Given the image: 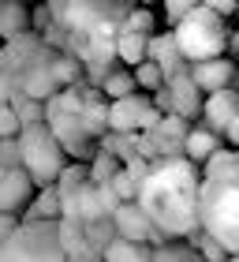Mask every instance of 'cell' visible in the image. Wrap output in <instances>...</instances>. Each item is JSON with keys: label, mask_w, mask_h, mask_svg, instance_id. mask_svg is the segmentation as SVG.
I'll return each instance as SVG.
<instances>
[{"label": "cell", "mask_w": 239, "mask_h": 262, "mask_svg": "<svg viewBox=\"0 0 239 262\" xmlns=\"http://www.w3.org/2000/svg\"><path fill=\"white\" fill-rule=\"evenodd\" d=\"M228 53L239 60V30H232V34H228Z\"/></svg>", "instance_id": "obj_35"}, {"label": "cell", "mask_w": 239, "mask_h": 262, "mask_svg": "<svg viewBox=\"0 0 239 262\" xmlns=\"http://www.w3.org/2000/svg\"><path fill=\"white\" fill-rule=\"evenodd\" d=\"M0 165H22V146H19V135H8L0 139Z\"/></svg>", "instance_id": "obj_28"}, {"label": "cell", "mask_w": 239, "mask_h": 262, "mask_svg": "<svg viewBox=\"0 0 239 262\" xmlns=\"http://www.w3.org/2000/svg\"><path fill=\"white\" fill-rule=\"evenodd\" d=\"M19 146H22V169L34 176V184L38 187H49L60 180V172H64V165L71 154L64 150V142L56 139V131L49 124H27L19 131Z\"/></svg>", "instance_id": "obj_6"}, {"label": "cell", "mask_w": 239, "mask_h": 262, "mask_svg": "<svg viewBox=\"0 0 239 262\" xmlns=\"http://www.w3.org/2000/svg\"><path fill=\"white\" fill-rule=\"evenodd\" d=\"M138 206L150 213L164 240L202 229V165L187 154L157 158L138 184Z\"/></svg>", "instance_id": "obj_2"}, {"label": "cell", "mask_w": 239, "mask_h": 262, "mask_svg": "<svg viewBox=\"0 0 239 262\" xmlns=\"http://www.w3.org/2000/svg\"><path fill=\"white\" fill-rule=\"evenodd\" d=\"M56 56L60 49H53V45H38L34 49V56L27 60V68H22L19 75V94H30V98H49V94L60 90V79H56Z\"/></svg>", "instance_id": "obj_8"}, {"label": "cell", "mask_w": 239, "mask_h": 262, "mask_svg": "<svg viewBox=\"0 0 239 262\" xmlns=\"http://www.w3.org/2000/svg\"><path fill=\"white\" fill-rule=\"evenodd\" d=\"M30 30V4L22 0H0V38H15V34Z\"/></svg>", "instance_id": "obj_19"}, {"label": "cell", "mask_w": 239, "mask_h": 262, "mask_svg": "<svg viewBox=\"0 0 239 262\" xmlns=\"http://www.w3.org/2000/svg\"><path fill=\"white\" fill-rule=\"evenodd\" d=\"M34 176L22 169V165H11V169H4V176H0V210H11V213H22L34 202Z\"/></svg>", "instance_id": "obj_10"}, {"label": "cell", "mask_w": 239, "mask_h": 262, "mask_svg": "<svg viewBox=\"0 0 239 262\" xmlns=\"http://www.w3.org/2000/svg\"><path fill=\"white\" fill-rule=\"evenodd\" d=\"M161 4H164V19H169V27H176V23L183 19L190 8L202 4V0H161Z\"/></svg>", "instance_id": "obj_29"}, {"label": "cell", "mask_w": 239, "mask_h": 262, "mask_svg": "<svg viewBox=\"0 0 239 262\" xmlns=\"http://www.w3.org/2000/svg\"><path fill=\"white\" fill-rule=\"evenodd\" d=\"M235 116H239V90H235V86H224V90L206 94V105H202V120H206L213 131H221V135H224V127H228Z\"/></svg>", "instance_id": "obj_14"}, {"label": "cell", "mask_w": 239, "mask_h": 262, "mask_svg": "<svg viewBox=\"0 0 239 262\" xmlns=\"http://www.w3.org/2000/svg\"><path fill=\"white\" fill-rule=\"evenodd\" d=\"M90 180V161H67L64 165V172H60V180H56V191H60V199L64 195H71V191H79L82 184Z\"/></svg>", "instance_id": "obj_21"}, {"label": "cell", "mask_w": 239, "mask_h": 262, "mask_svg": "<svg viewBox=\"0 0 239 262\" xmlns=\"http://www.w3.org/2000/svg\"><path fill=\"white\" fill-rule=\"evenodd\" d=\"M161 116L164 113L146 98V94H138V90L109 101V124L116 131H153Z\"/></svg>", "instance_id": "obj_7"}, {"label": "cell", "mask_w": 239, "mask_h": 262, "mask_svg": "<svg viewBox=\"0 0 239 262\" xmlns=\"http://www.w3.org/2000/svg\"><path fill=\"white\" fill-rule=\"evenodd\" d=\"M150 135H153V142H157L161 158H172V154H183V150H187L190 120H187V116H179V113H164Z\"/></svg>", "instance_id": "obj_13"}, {"label": "cell", "mask_w": 239, "mask_h": 262, "mask_svg": "<svg viewBox=\"0 0 239 262\" xmlns=\"http://www.w3.org/2000/svg\"><path fill=\"white\" fill-rule=\"evenodd\" d=\"M119 169H124V161H119L112 150H101V146H98V154L90 158V180H93V184L112 180V176H116Z\"/></svg>", "instance_id": "obj_22"}, {"label": "cell", "mask_w": 239, "mask_h": 262, "mask_svg": "<svg viewBox=\"0 0 239 262\" xmlns=\"http://www.w3.org/2000/svg\"><path fill=\"white\" fill-rule=\"evenodd\" d=\"M11 105H15L19 124H22V127H27V124H41V120H45V101H41V98H30V94H15V98H11Z\"/></svg>", "instance_id": "obj_24"}, {"label": "cell", "mask_w": 239, "mask_h": 262, "mask_svg": "<svg viewBox=\"0 0 239 262\" xmlns=\"http://www.w3.org/2000/svg\"><path fill=\"white\" fill-rule=\"evenodd\" d=\"M60 262L67 258L60 240V217H22L19 229L0 240V262Z\"/></svg>", "instance_id": "obj_4"}, {"label": "cell", "mask_w": 239, "mask_h": 262, "mask_svg": "<svg viewBox=\"0 0 239 262\" xmlns=\"http://www.w3.org/2000/svg\"><path fill=\"white\" fill-rule=\"evenodd\" d=\"M19 221H22V213H11V210H0V240L4 236H11L19 229Z\"/></svg>", "instance_id": "obj_32"}, {"label": "cell", "mask_w": 239, "mask_h": 262, "mask_svg": "<svg viewBox=\"0 0 239 262\" xmlns=\"http://www.w3.org/2000/svg\"><path fill=\"white\" fill-rule=\"evenodd\" d=\"M53 23L41 30L45 45L75 53L86 64V82L101 86L116 68V38L127 27L135 0H49Z\"/></svg>", "instance_id": "obj_1"}, {"label": "cell", "mask_w": 239, "mask_h": 262, "mask_svg": "<svg viewBox=\"0 0 239 262\" xmlns=\"http://www.w3.org/2000/svg\"><path fill=\"white\" fill-rule=\"evenodd\" d=\"M22 4H34V0H22Z\"/></svg>", "instance_id": "obj_39"}, {"label": "cell", "mask_w": 239, "mask_h": 262, "mask_svg": "<svg viewBox=\"0 0 239 262\" xmlns=\"http://www.w3.org/2000/svg\"><path fill=\"white\" fill-rule=\"evenodd\" d=\"M135 79H138V90H157V86H164V71H161V64L157 60H142V64H135Z\"/></svg>", "instance_id": "obj_25"}, {"label": "cell", "mask_w": 239, "mask_h": 262, "mask_svg": "<svg viewBox=\"0 0 239 262\" xmlns=\"http://www.w3.org/2000/svg\"><path fill=\"white\" fill-rule=\"evenodd\" d=\"M0 71H4V45H0Z\"/></svg>", "instance_id": "obj_36"}, {"label": "cell", "mask_w": 239, "mask_h": 262, "mask_svg": "<svg viewBox=\"0 0 239 262\" xmlns=\"http://www.w3.org/2000/svg\"><path fill=\"white\" fill-rule=\"evenodd\" d=\"M105 262H153V244L146 240H127V236H112L105 247Z\"/></svg>", "instance_id": "obj_17"}, {"label": "cell", "mask_w": 239, "mask_h": 262, "mask_svg": "<svg viewBox=\"0 0 239 262\" xmlns=\"http://www.w3.org/2000/svg\"><path fill=\"white\" fill-rule=\"evenodd\" d=\"M150 60H157L161 71H164V82L183 75V71H190V60L183 56V49H179L176 41V30L169 34H150Z\"/></svg>", "instance_id": "obj_12"}, {"label": "cell", "mask_w": 239, "mask_h": 262, "mask_svg": "<svg viewBox=\"0 0 239 262\" xmlns=\"http://www.w3.org/2000/svg\"><path fill=\"white\" fill-rule=\"evenodd\" d=\"M153 23H157V19H153V11L146 4H135V8H131V15H127V27L131 30H142V34H153Z\"/></svg>", "instance_id": "obj_27"}, {"label": "cell", "mask_w": 239, "mask_h": 262, "mask_svg": "<svg viewBox=\"0 0 239 262\" xmlns=\"http://www.w3.org/2000/svg\"><path fill=\"white\" fill-rule=\"evenodd\" d=\"M116 56H119V64H127V68L142 64L150 56V34L124 27V30H119V38H116Z\"/></svg>", "instance_id": "obj_18"}, {"label": "cell", "mask_w": 239, "mask_h": 262, "mask_svg": "<svg viewBox=\"0 0 239 262\" xmlns=\"http://www.w3.org/2000/svg\"><path fill=\"white\" fill-rule=\"evenodd\" d=\"M202 4H209L213 11H221V15L228 19V15H235V4H239V0H202Z\"/></svg>", "instance_id": "obj_33"}, {"label": "cell", "mask_w": 239, "mask_h": 262, "mask_svg": "<svg viewBox=\"0 0 239 262\" xmlns=\"http://www.w3.org/2000/svg\"><path fill=\"white\" fill-rule=\"evenodd\" d=\"M112 221H116V232L127 236V240H146V244H161L164 240V236L157 232V225L150 221V213L138 206V199L119 202L116 213H112Z\"/></svg>", "instance_id": "obj_9"}, {"label": "cell", "mask_w": 239, "mask_h": 262, "mask_svg": "<svg viewBox=\"0 0 239 262\" xmlns=\"http://www.w3.org/2000/svg\"><path fill=\"white\" fill-rule=\"evenodd\" d=\"M112 187L119 191V199H124V202H127V199H138V184L131 180V172H127V169H119V172L112 176Z\"/></svg>", "instance_id": "obj_30"}, {"label": "cell", "mask_w": 239, "mask_h": 262, "mask_svg": "<svg viewBox=\"0 0 239 262\" xmlns=\"http://www.w3.org/2000/svg\"><path fill=\"white\" fill-rule=\"evenodd\" d=\"M224 139H228V142H232V146L239 150V116H235V120H232L228 127H224Z\"/></svg>", "instance_id": "obj_34"}, {"label": "cell", "mask_w": 239, "mask_h": 262, "mask_svg": "<svg viewBox=\"0 0 239 262\" xmlns=\"http://www.w3.org/2000/svg\"><path fill=\"white\" fill-rule=\"evenodd\" d=\"M4 169H8V165H0V176H4Z\"/></svg>", "instance_id": "obj_37"}, {"label": "cell", "mask_w": 239, "mask_h": 262, "mask_svg": "<svg viewBox=\"0 0 239 262\" xmlns=\"http://www.w3.org/2000/svg\"><path fill=\"white\" fill-rule=\"evenodd\" d=\"M101 90H105V98H124V94H135L138 90V79H135V71H119V68H112L109 75H105V82H101Z\"/></svg>", "instance_id": "obj_23"}, {"label": "cell", "mask_w": 239, "mask_h": 262, "mask_svg": "<svg viewBox=\"0 0 239 262\" xmlns=\"http://www.w3.org/2000/svg\"><path fill=\"white\" fill-rule=\"evenodd\" d=\"M138 154H142V158H150V161L161 158V150H157V142H153L150 131H138Z\"/></svg>", "instance_id": "obj_31"}, {"label": "cell", "mask_w": 239, "mask_h": 262, "mask_svg": "<svg viewBox=\"0 0 239 262\" xmlns=\"http://www.w3.org/2000/svg\"><path fill=\"white\" fill-rule=\"evenodd\" d=\"M235 19H239V4H235Z\"/></svg>", "instance_id": "obj_38"}, {"label": "cell", "mask_w": 239, "mask_h": 262, "mask_svg": "<svg viewBox=\"0 0 239 262\" xmlns=\"http://www.w3.org/2000/svg\"><path fill=\"white\" fill-rule=\"evenodd\" d=\"M22 124H19V113H15V105H11L8 98H0V139H8V135H19Z\"/></svg>", "instance_id": "obj_26"}, {"label": "cell", "mask_w": 239, "mask_h": 262, "mask_svg": "<svg viewBox=\"0 0 239 262\" xmlns=\"http://www.w3.org/2000/svg\"><path fill=\"white\" fill-rule=\"evenodd\" d=\"M164 86H169V94H172V113L187 116V120H198V116H202V105H206V90L195 82V75L183 71V75L169 79Z\"/></svg>", "instance_id": "obj_11"}, {"label": "cell", "mask_w": 239, "mask_h": 262, "mask_svg": "<svg viewBox=\"0 0 239 262\" xmlns=\"http://www.w3.org/2000/svg\"><path fill=\"white\" fill-rule=\"evenodd\" d=\"M235 71L239 68H235V60H228V56H209V60H195V64H190V75H195V82L206 94L232 86Z\"/></svg>", "instance_id": "obj_15"}, {"label": "cell", "mask_w": 239, "mask_h": 262, "mask_svg": "<svg viewBox=\"0 0 239 262\" xmlns=\"http://www.w3.org/2000/svg\"><path fill=\"white\" fill-rule=\"evenodd\" d=\"M172 30H176V41H179V49H183V56L190 64L195 60H209V56H224L228 34H232L228 27H224V15L213 11L209 4L190 8Z\"/></svg>", "instance_id": "obj_5"}, {"label": "cell", "mask_w": 239, "mask_h": 262, "mask_svg": "<svg viewBox=\"0 0 239 262\" xmlns=\"http://www.w3.org/2000/svg\"><path fill=\"white\" fill-rule=\"evenodd\" d=\"M221 150V131H213L206 120H202V124H190V135H187V158L190 161H198V165H206L209 158H213V154H217Z\"/></svg>", "instance_id": "obj_16"}, {"label": "cell", "mask_w": 239, "mask_h": 262, "mask_svg": "<svg viewBox=\"0 0 239 262\" xmlns=\"http://www.w3.org/2000/svg\"><path fill=\"white\" fill-rule=\"evenodd\" d=\"M202 229L239 258V150H217L202 165Z\"/></svg>", "instance_id": "obj_3"}, {"label": "cell", "mask_w": 239, "mask_h": 262, "mask_svg": "<svg viewBox=\"0 0 239 262\" xmlns=\"http://www.w3.org/2000/svg\"><path fill=\"white\" fill-rule=\"evenodd\" d=\"M60 213H64V199H60L56 184H49V187H38V195L22 210V217H60Z\"/></svg>", "instance_id": "obj_20"}]
</instances>
